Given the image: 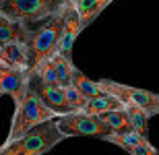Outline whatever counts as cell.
Listing matches in <instances>:
<instances>
[{"label": "cell", "instance_id": "obj_1", "mask_svg": "<svg viewBox=\"0 0 159 155\" xmlns=\"http://www.w3.org/2000/svg\"><path fill=\"white\" fill-rule=\"evenodd\" d=\"M60 118L56 112H52L46 103L41 102V97L37 95V91L31 87L27 97L23 102L15 106V114H12V122H11V130L6 134L4 145L15 143L19 139H23L27 132H31L35 126L43 124V122H50V120Z\"/></svg>", "mask_w": 159, "mask_h": 155}, {"label": "cell", "instance_id": "obj_2", "mask_svg": "<svg viewBox=\"0 0 159 155\" xmlns=\"http://www.w3.org/2000/svg\"><path fill=\"white\" fill-rule=\"evenodd\" d=\"M66 139L68 137L60 130L58 118H56L35 126L31 132H27L23 139H19L15 143L8 145L2 143L0 145V155H46Z\"/></svg>", "mask_w": 159, "mask_h": 155}, {"label": "cell", "instance_id": "obj_3", "mask_svg": "<svg viewBox=\"0 0 159 155\" xmlns=\"http://www.w3.org/2000/svg\"><path fill=\"white\" fill-rule=\"evenodd\" d=\"M68 6L58 11L54 17H50L48 21H43V23H39L35 27V33H33V37L29 42V60H31V71L33 72L46 60H50L52 56L58 54V43H60V35H62V27H64Z\"/></svg>", "mask_w": 159, "mask_h": 155}, {"label": "cell", "instance_id": "obj_4", "mask_svg": "<svg viewBox=\"0 0 159 155\" xmlns=\"http://www.w3.org/2000/svg\"><path fill=\"white\" fill-rule=\"evenodd\" d=\"M70 2L72 0H0V12L25 25H39Z\"/></svg>", "mask_w": 159, "mask_h": 155}, {"label": "cell", "instance_id": "obj_5", "mask_svg": "<svg viewBox=\"0 0 159 155\" xmlns=\"http://www.w3.org/2000/svg\"><path fill=\"white\" fill-rule=\"evenodd\" d=\"M60 130L66 137H97L103 139L107 134H112V128L93 114L87 112H72L68 116H60L58 118Z\"/></svg>", "mask_w": 159, "mask_h": 155}, {"label": "cell", "instance_id": "obj_6", "mask_svg": "<svg viewBox=\"0 0 159 155\" xmlns=\"http://www.w3.org/2000/svg\"><path fill=\"white\" fill-rule=\"evenodd\" d=\"M99 83L103 85V89L112 95L120 97L124 103H136V106L145 110L149 116H159V93L149 89H141V87H132V85H122L110 79H99Z\"/></svg>", "mask_w": 159, "mask_h": 155}, {"label": "cell", "instance_id": "obj_7", "mask_svg": "<svg viewBox=\"0 0 159 155\" xmlns=\"http://www.w3.org/2000/svg\"><path fill=\"white\" fill-rule=\"evenodd\" d=\"M31 77H33L31 71H21V68L0 64V91L11 97L15 106H19L31 89Z\"/></svg>", "mask_w": 159, "mask_h": 155}, {"label": "cell", "instance_id": "obj_8", "mask_svg": "<svg viewBox=\"0 0 159 155\" xmlns=\"http://www.w3.org/2000/svg\"><path fill=\"white\" fill-rule=\"evenodd\" d=\"M31 87L37 91V95L41 97V102L46 103L52 112H56L58 116H68V114L75 112L70 107V103H68V99H66L64 87H50V85L41 83L35 75L31 77Z\"/></svg>", "mask_w": 159, "mask_h": 155}, {"label": "cell", "instance_id": "obj_9", "mask_svg": "<svg viewBox=\"0 0 159 155\" xmlns=\"http://www.w3.org/2000/svg\"><path fill=\"white\" fill-rule=\"evenodd\" d=\"M37 25H25L21 21H12L6 15L0 12V43L8 46V43H27L29 46L31 37L35 33Z\"/></svg>", "mask_w": 159, "mask_h": 155}, {"label": "cell", "instance_id": "obj_10", "mask_svg": "<svg viewBox=\"0 0 159 155\" xmlns=\"http://www.w3.org/2000/svg\"><path fill=\"white\" fill-rule=\"evenodd\" d=\"M81 19L77 15V8L75 4L68 6V12H66L64 19V27H62V35H60V43H58V54H62L64 58L70 60L72 58V46L77 42V37L81 35Z\"/></svg>", "mask_w": 159, "mask_h": 155}, {"label": "cell", "instance_id": "obj_11", "mask_svg": "<svg viewBox=\"0 0 159 155\" xmlns=\"http://www.w3.org/2000/svg\"><path fill=\"white\" fill-rule=\"evenodd\" d=\"M116 2V0H72V4L77 8V15L81 19V27H89L107 6Z\"/></svg>", "mask_w": 159, "mask_h": 155}, {"label": "cell", "instance_id": "obj_12", "mask_svg": "<svg viewBox=\"0 0 159 155\" xmlns=\"http://www.w3.org/2000/svg\"><path fill=\"white\" fill-rule=\"evenodd\" d=\"M0 64H6V66H11V68H21V71H31L29 46L27 43H8V46H4L2 62Z\"/></svg>", "mask_w": 159, "mask_h": 155}, {"label": "cell", "instance_id": "obj_13", "mask_svg": "<svg viewBox=\"0 0 159 155\" xmlns=\"http://www.w3.org/2000/svg\"><path fill=\"white\" fill-rule=\"evenodd\" d=\"M72 87H77L83 95L89 97V99H95V97H101V95H106V93H107L99 81L89 79L83 71H79L77 66H75V71H72Z\"/></svg>", "mask_w": 159, "mask_h": 155}, {"label": "cell", "instance_id": "obj_14", "mask_svg": "<svg viewBox=\"0 0 159 155\" xmlns=\"http://www.w3.org/2000/svg\"><path fill=\"white\" fill-rule=\"evenodd\" d=\"M126 103L120 99V97L112 95V93H106L101 97H95V99H89L85 112L87 114H93V116H101L106 112H114V110H124Z\"/></svg>", "mask_w": 159, "mask_h": 155}, {"label": "cell", "instance_id": "obj_15", "mask_svg": "<svg viewBox=\"0 0 159 155\" xmlns=\"http://www.w3.org/2000/svg\"><path fill=\"white\" fill-rule=\"evenodd\" d=\"M124 112H126V116H128V120H130V126H132V130L149 139V118H151V116H149L145 110H141V107L136 106V103H132V102L126 103Z\"/></svg>", "mask_w": 159, "mask_h": 155}, {"label": "cell", "instance_id": "obj_16", "mask_svg": "<svg viewBox=\"0 0 159 155\" xmlns=\"http://www.w3.org/2000/svg\"><path fill=\"white\" fill-rule=\"evenodd\" d=\"M52 64L56 66V72H58V79H60V85L62 87H72V71H75V64H72V60L64 58L62 54H56L52 56Z\"/></svg>", "mask_w": 159, "mask_h": 155}, {"label": "cell", "instance_id": "obj_17", "mask_svg": "<svg viewBox=\"0 0 159 155\" xmlns=\"http://www.w3.org/2000/svg\"><path fill=\"white\" fill-rule=\"evenodd\" d=\"M99 118L103 120L110 128H112V132H128V130H132L130 120H128V116H126V112H124V110L106 112V114H101Z\"/></svg>", "mask_w": 159, "mask_h": 155}, {"label": "cell", "instance_id": "obj_18", "mask_svg": "<svg viewBox=\"0 0 159 155\" xmlns=\"http://www.w3.org/2000/svg\"><path fill=\"white\" fill-rule=\"evenodd\" d=\"M33 75L39 79L41 83L50 85V87H62V85H60V79H58V72H56V66L52 64V60H46Z\"/></svg>", "mask_w": 159, "mask_h": 155}, {"label": "cell", "instance_id": "obj_19", "mask_svg": "<svg viewBox=\"0 0 159 155\" xmlns=\"http://www.w3.org/2000/svg\"><path fill=\"white\" fill-rule=\"evenodd\" d=\"M64 91H66V99H68L72 110H75V112H85V107H87V103H89V97H85L77 87H66Z\"/></svg>", "mask_w": 159, "mask_h": 155}, {"label": "cell", "instance_id": "obj_20", "mask_svg": "<svg viewBox=\"0 0 159 155\" xmlns=\"http://www.w3.org/2000/svg\"><path fill=\"white\" fill-rule=\"evenodd\" d=\"M2 52H4V46L0 43V62H2Z\"/></svg>", "mask_w": 159, "mask_h": 155}, {"label": "cell", "instance_id": "obj_21", "mask_svg": "<svg viewBox=\"0 0 159 155\" xmlns=\"http://www.w3.org/2000/svg\"><path fill=\"white\" fill-rule=\"evenodd\" d=\"M2 95H4V93H2V91H0V97H2Z\"/></svg>", "mask_w": 159, "mask_h": 155}]
</instances>
